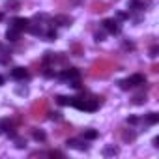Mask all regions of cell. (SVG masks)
I'll list each match as a JSON object with an SVG mask.
<instances>
[{
    "label": "cell",
    "instance_id": "cell-1",
    "mask_svg": "<svg viewBox=\"0 0 159 159\" xmlns=\"http://www.w3.org/2000/svg\"><path fill=\"white\" fill-rule=\"evenodd\" d=\"M146 83V77L144 75H131L129 79H124V81H120V88L122 90H129V88H133V86H137V84H144Z\"/></svg>",
    "mask_w": 159,
    "mask_h": 159
},
{
    "label": "cell",
    "instance_id": "cell-2",
    "mask_svg": "<svg viewBox=\"0 0 159 159\" xmlns=\"http://www.w3.org/2000/svg\"><path fill=\"white\" fill-rule=\"evenodd\" d=\"M58 77L64 79V81H77V79H81V73L75 67H69V69H64L62 73H58Z\"/></svg>",
    "mask_w": 159,
    "mask_h": 159
},
{
    "label": "cell",
    "instance_id": "cell-3",
    "mask_svg": "<svg viewBox=\"0 0 159 159\" xmlns=\"http://www.w3.org/2000/svg\"><path fill=\"white\" fill-rule=\"evenodd\" d=\"M103 28L107 32H111V34H120V26H118V23L114 19H105L103 21Z\"/></svg>",
    "mask_w": 159,
    "mask_h": 159
},
{
    "label": "cell",
    "instance_id": "cell-4",
    "mask_svg": "<svg viewBox=\"0 0 159 159\" xmlns=\"http://www.w3.org/2000/svg\"><path fill=\"white\" fill-rule=\"evenodd\" d=\"M146 4H150V0H131L127 8L133 11H142V10H146Z\"/></svg>",
    "mask_w": 159,
    "mask_h": 159
},
{
    "label": "cell",
    "instance_id": "cell-5",
    "mask_svg": "<svg viewBox=\"0 0 159 159\" xmlns=\"http://www.w3.org/2000/svg\"><path fill=\"white\" fill-rule=\"evenodd\" d=\"M10 26H15L17 30H28L30 21H28V19H23V17H15V19L11 21V25H10Z\"/></svg>",
    "mask_w": 159,
    "mask_h": 159
},
{
    "label": "cell",
    "instance_id": "cell-6",
    "mask_svg": "<svg viewBox=\"0 0 159 159\" xmlns=\"http://www.w3.org/2000/svg\"><path fill=\"white\" fill-rule=\"evenodd\" d=\"M11 77L15 79V81H25V79H28V71L25 67H13L11 69Z\"/></svg>",
    "mask_w": 159,
    "mask_h": 159
},
{
    "label": "cell",
    "instance_id": "cell-7",
    "mask_svg": "<svg viewBox=\"0 0 159 159\" xmlns=\"http://www.w3.org/2000/svg\"><path fill=\"white\" fill-rule=\"evenodd\" d=\"M66 144H67V148H75V150H81V152L88 150V144H83L81 140H77V139H69Z\"/></svg>",
    "mask_w": 159,
    "mask_h": 159
},
{
    "label": "cell",
    "instance_id": "cell-8",
    "mask_svg": "<svg viewBox=\"0 0 159 159\" xmlns=\"http://www.w3.org/2000/svg\"><path fill=\"white\" fill-rule=\"evenodd\" d=\"M19 34H21V30H17L15 26H10V28L6 30V39H8V41H17V39H19Z\"/></svg>",
    "mask_w": 159,
    "mask_h": 159
},
{
    "label": "cell",
    "instance_id": "cell-9",
    "mask_svg": "<svg viewBox=\"0 0 159 159\" xmlns=\"http://www.w3.org/2000/svg\"><path fill=\"white\" fill-rule=\"evenodd\" d=\"M32 137H34V140H38V142H43V140L47 139V135H45L41 129H34V131H32Z\"/></svg>",
    "mask_w": 159,
    "mask_h": 159
},
{
    "label": "cell",
    "instance_id": "cell-10",
    "mask_svg": "<svg viewBox=\"0 0 159 159\" xmlns=\"http://www.w3.org/2000/svg\"><path fill=\"white\" fill-rule=\"evenodd\" d=\"M148 125H153V124H157L159 122V114H155V112H150L148 116H146V120H144Z\"/></svg>",
    "mask_w": 159,
    "mask_h": 159
},
{
    "label": "cell",
    "instance_id": "cell-11",
    "mask_svg": "<svg viewBox=\"0 0 159 159\" xmlns=\"http://www.w3.org/2000/svg\"><path fill=\"white\" fill-rule=\"evenodd\" d=\"M83 137H84V140H94V139H98V131L96 129H86L83 133Z\"/></svg>",
    "mask_w": 159,
    "mask_h": 159
},
{
    "label": "cell",
    "instance_id": "cell-12",
    "mask_svg": "<svg viewBox=\"0 0 159 159\" xmlns=\"http://www.w3.org/2000/svg\"><path fill=\"white\" fill-rule=\"evenodd\" d=\"M118 152H120V150H118V146H107V148L103 150V155H107V157H109V155H116Z\"/></svg>",
    "mask_w": 159,
    "mask_h": 159
},
{
    "label": "cell",
    "instance_id": "cell-13",
    "mask_svg": "<svg viewBox=\"0 0 159 159\" xmlns=\"http://www.w3.org/2000/svg\"><path fill=\"white\" fill-rule=\"evenodd\" d=\"M28 30L34 34V36H41L43 34V28L39 26V25H34V26H28Z\"/></svg>",
    "mask_w": 159,
    "mask_h": 159
},
{
    "label": "cell",
    "instance_id": "cell-14",
    "mask_svg": "<svg viewBox=\"0 0 159 159\" xmlns=\"http://www.w3.org/2000/svg\"><path fill=\"white\" fill-rule=\"evenodd\" d=\"M56 103H58V105H62V107H64V105H69V103H71V98L58 96V98H56Z\"/></svg>",
    "mask_w": 159,
    "mask_h": 159
},
{
    "label": "cell",
    "instance_id": "cell-15",
    "mask_svg": "<svg viewBox=\"0 0 159 159\" xmlns=\"http://www.w3.org/2000/svg\"><path fill=\"white\" fill-rule=\"evenodd\" d=\"M0 129H2V131H10L11 129V122L10 120H2V122H0Z\"/></svg>",
    "mask_w": 159,
    "mask_h": 159
},
{
    "label": "cell",
    "instance_id": "cell-16",
    "mask_svg": "<svg viewBox=\"0 0 159 159\" xmlns=\"http://www.w3.org/2000/svg\"><path fill=\"white\" fill-rule=\"evenodd\" d=\"M144 101H146V96H142V94H139V96L133 98V103H135V105H142Z\"/></svg>",
    "mask_w": 159,
    "mask_h": 159
},
{
    "label": "cell",
    "instance_id": "cell-17",
    "mask_svg": "<svg viewBox=\"0 0 159 159\" xmlns=\"http://www.w3.org/2000/svg\"><path fill=\"white\" fill-rule=\"evenodd\" d=\"M45 38H47V41H54V39H56V30H52V28H51V30L45 34Z\"/></svg>",
    "mask_w": 159,
    "mask_h": 159
},
{
    "label": "cell",
    "instance_id": "cell-18",
    "mask_svg": "<svg viewBox=\"0 0 159 159\" xmlns=\"http://www.w3.org/2000/svg\"><path fill=\"white\" fill-rule=\"evenodd\" d=\"M6 8H19V2H15V0H8Z\"/></svg>",
    "mask_w": 159,
    "mask_h": 159
},
{
    "label": "cell",
    "instance_id": "cell-19",
    "mask_svg": "<svg viewBox=\"0 0 159 159\" xmlns=\"http://www.w3.org/2000/svg\"><path fill=\"white\" fill-rule=\"evenodd\" d=\"M94 38H96V41H103L105 39V32H96Z\"/></svg>",
    "mask_w": 159,
    "mask_h": 159
},
{
    "label": "cell",
    "instance_id": "cell-20",
    "mask_svg": "<svg viewBox=\"0 0 159 159\" xmlns=\"http://www.w3.org/2000/svg\"><path fill=\"white\" fill-rule=\"evenodd\" d=\"M157 52H159V49H157V45H153V47L150 49V56H152V58H155V56H157Z\"/></svg>",
    "mask_w": 159,
    "mask_h": 159
},
{
    "label": "cell",
    "instance_id": "cell-21",
    "mask_svg": "<svg viewBox=\"0 0 159 159\" xmlns=\"http://www.w3.org/2000/svg\"><path fill=\"white\" fill-rule=\"evenodd\" d=\"M127 124L135 125V124H139V118H137V116H127Z\"/></svg>",
    "mask_w": 159,
    "mask_h": 159
},
{
    "label": "cell",
    "instance_id": "cell-22",
    "mask_svg": "<svg viewBox=\"0 0 159 159\" xmlns=\"http://www.w3.org/2000/svg\"><path fill=\"white\" fill-rule=\"evenodd\" d=\"M49 118H51V120H62V114H60V112H51Z\"/></svg>",
    "mask_w": 159,
    "mask_h": 159
},
{
    "label": "cell",
    "instance_id": "cell-23",
    "mask_svg": "<svg viewBox=\"0 0 159 159\" xmlns=\"http://www.w3.org/2000/svg\"><path fill=\"white\" fill-rule=\"evenodd\" d=\"M135 139V133H124V140H133Z\"/></svg>",
    "mask_w": 159,
    "mask_h": 159
},
{
    "label": "cell",
    "instance_id": "cell-24",
    "mask_svg": "<svg viewBox=\"0 0 159 159\" xmlns=\"http://www.w3.org/2000/svg\"><path fill=\"white\" fill-rule=\"evenodd\" d=\"M23 146H26V142H23L21 139H17V148H23Z\"/></svg>",
    "mask_w": 159,
    "mask_h": 159
},
{
    "label": "cell",
    "instance_id": "cell-25",
    "mask_svg": "<svg viewBox=\"0 0 159 159\" xmlns=\"http://www.w3.org/2000/svg\"><path fill=\"white\" fill-rule=\"evenodd\" d=\"M49 155H52V157H54V155H56V157H62V153H60V152H54V150L49 152Z\"/></svg>",
    "mask_w": 159,
    "mask_h": 159
},
{
    "label": "cell",
    "instance_id": "cell-26",
    "mask_svg": "<svg viewBox=\"0 0 159 159\" xmlns=\"http://www.w3.org/2000/svg\"><path fill=\"white\" fill-rule=\"evenodd\" d=\"M116 17H118V19H127V13H122V11H120Z\"/></svg>",
    "mask_w": 159,
    "mask_h": 159
},
{
    "label": "cell",
    "instance_id": "cell-27",
    "mask_svg": "<svg viewBox=\"0 0 159 159\" xmlns=\"http://www.w3.org/2000/svg\"><path fill=\"white\" fill-rule=\"evenodd\" d=\"M26 92H28L26 88H19V90H17V94H25V96H26Z\"/></svg>",
    "mask_w": 159,
    "mask_h": 159
},
{
    "label": "cell",
    "instance_id": "cell-28",
    "mask_svg": "<svg viewBox=\"0 0 159 159\" xmlns=\"http://www.w3.org/2000/svg\"><path fill=\"white\" fill-rule=\"evenodd\" d=\"M2 84H4V77H2V75H0V86H2Z\"/></svg>",
    "mask_w": 159,
    "mask_h": 159
},
{
    "label": "cell",
    "instance_id": "cell-29",
    "mask_svg": "<svg viewBox=\"0 0 159 159\" xmlns=\"http://www.w3.org/2000/svg\"><path fill=\"white\" fill-rule=\"evenodd\" d=\"M2 19H4V13H0V21H2Z\"/></svg>",
    "mask_w": 159,
    "mask_h": 159
},
{
    "label": "cell",
    "instance_id": "cell-30",
    "mask_svg": "<svg viewBox=\"0 0 159 159\" xmlns=\"http://www.w3.org/2000/svg\"><path fill=\"white\" fill-rule=\"evenodd\" d=\"M0 135H2V129H0Z\"/></svg>",
    "mask_w": 159,
    "mask_h": 159
}]
</instances>
